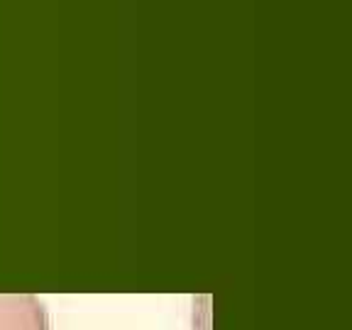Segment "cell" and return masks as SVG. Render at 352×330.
<instances>
[{
  "instance_id": "cell-1",
  "label": "cell",
  "mask_w": 352,
  "mask_h": 330,
  "mask_svg": "<svg viewBox=\"0 0 352 330\" xmlns=\"http://www.w3.org/2000/svg\"><path fill=\"white\" fill-rule=\"evenodd\" d=\"M0 330H50V318L34 296L0 294Z\"/></svg>"
}]
</instances>
